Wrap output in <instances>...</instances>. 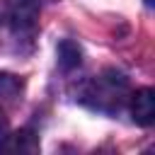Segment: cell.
Listing matches in <instances>:
<instances>
[{"label": "cell", "mask_w": 155, "mask_h": 155, "mask_svg": "<svg viewBox=\"0 0 155 155\" xmlns=\"http://www.w3.org/2000/svg\"><path fill=\"white\" fill-rule=\"evenodd\" d=\"M128 90V80L116 73V70H104L102 75H97L90 87H87V97H92V107L111 111L114 107L119 109V104L124 102Z\"/></svg>", "instance_id": "cell-1"}, {"label": "cell", "mask_w": 155, "mask_h": 155, "mask_svg": "<svg viewBox=\"0 0 155 155\" xmlns=\"http://www.w3.org/2000/svg\"><path fill=\"white\" fill-rule=\"evenodd\" d=\"M39 10L41 0H15L10 10V24L15 34H31L39 24Z\"/></svg>", "instance_id": "cell-2"}, {"label": "cell", "mask_w": 155, "mask_h": 155, "mask_svg": "<svg viewBox=\"0 0 155 155\" xmlns=\"http://www.w3.org/2000/svg\"><path fill=\"white\" fill-rule=\"evenodd\" d=\"M131 114L138 126H150L155 121V92L150 87H140L131 94Z\"/></svg>", "instance_id": "cell-3"}, {"label": "cell", "mask_w": 155, "mask_h": 155, "mask_svg": "<svg viewBox=\"0 0 155 155\" xmlns=\"http://www.w3.org/2000/svg\"><path fill=\"white\" fill-rule=\"evenodd\" d=\"M0 150H10V153H24V155H31L39 150V138L29 131V128H22L12 136H7L0 145Z\"/></svg>", "instance_id": "cell-4"}, {"label": "cell", "mask_w": 155, "mask_h": 155, "mask_svg": "<svg viewBox=\"0 0 155 155\" xmlns=\"http://www.w3.org/2000/svg\"><path fill=\"white\" fill-rule=\"evenodd\" d=\"M58 63H61L63 70L78 68V65L82 63V51H80V46H78L75 41H70V39L61 41V44H58Z\"/></svg>", "instance_id": "cell-5"}, {"label": "cell", "mask_w": 155, "mask_h": 155, "mask_svg": "<svg viewBox=\"0 0 155 155\" xmlns=\"http://www.w3.org/2000/svg\"><path fill=\"white\" fill-rule=\"evenodd\" d=\"M19 92H22V80L10 73H0V99H15Z\"/></svg>", "instance_id": "cell-6"}, {"label": "cell", "mask_w": 155, "mask_h": 155, "mask_svg": "<svg viewBox=\"0 0 155 155\" xmlns=\"http://www.w3.org/2000/svg\"><path fill=\"white\" fill-rule=\"evenodd\" d=\"M5 138H7V119H5V114L0 111V145H2Z\"/></svg>", "instance_id": "cell-7"}, {"label": "cell", "mask_w": 155, "mask_h": 155, "mask_svg": "<svg viewBox=\"0 0 155 155\" xmlns=\"http://www.w3.org/2000/svg\"><path fill=\"white\" fill-rule=\"evenodd\" d=\"M145 5H148V7H153V0H145Z\"/></svg>", "instance_id": "cell-8"}]
</instances>
